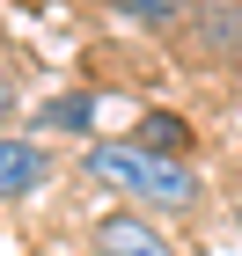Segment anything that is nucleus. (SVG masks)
I'll return each instance as SVG.
<instances>
[{
  "mask_svg": "<svg viewBox=\"0 0 242 256\" xmlns=\"http://www.w3.org/2000/svg\"><path fill=\"white\" fill-rule=\"evenodd\" d=\"M183 30H191V59H205V66L242 59V0H198Z\"/></svg>",
  "mask_w": 242,
  "mask_h": 256,
  "instance_id": "f03ea898",
  "label": "nucleus"
},
{
  "mask_svg": "<svg viewBox=\"0 0 242 256\" xmlns=\"http://www.w3.org/2000/svg\"><path fill=\"white\" fill-rule=\"evenodd\" d=\"M37 124H44V132H88V124H96V88L44 102V110H37Z\"/></svg>",
  "mask_w": 242,
  "mask_h": 256,
  "instance_id": "0eeeda50",
  "label": "nucleus"
},
{
  "mask_svg": "<svg viewBox=\"0 0 242 256\" xmlns=\"http://www.w3.org/2000/svg\"><path fill=\"white\" fill-rule=\"evenodd\" d=\"M44 176H52V154L37 139H22V132L0 139V198L8 205H30V190H44Z\"/></svg>",
  "mask_w": 242,
  "mask_h": 256,
  "instance_id": "20e7f679",
  "label": "nucleus"
},
{
  "mask_svg": "<svg viewBox=\"0 0 242 256\" xmlns=\"http://www.w3.org/2000/svg\"><path fill=\"white\" fill-rule=\"evenodd\" d=\"M125 22H140V30H183L198 0H110Z\"/></svg>",
  "mask_w": 242,
  "mask_h": 256,
  "instance_id": "423d86ee",
  "label": "nucleus"
},
{
  "mask_svg": "<svg viewBox=\"0 0 242 256\" xmlns=\"http://www.w3.org/2000/svg\"><path fill=\"white\" fill-rule=\"evenodd\" d=\"M132 146H147V154H169V161H191L198 132H191L176 110H140V124H132Z\"/></svg>",
  "mask_w": 242,
  "mask_h": 256,
  "instance_id": "39448f33",
  "label": "nucleus"
},
{
  "mask_svg": "<svg viewBox=\"0 0 242 256\" xmlns=\"http://www.w3.org/2000/svg\"><path fill=\"white\" fill-rule=\"evenodd\" d=\"M96 256H176V242L161 234L147 212L118 205V212H103V220H96Z\"/></svg>",
  "mask_w": 242,
  "mask_h": 256,
  "instance_id": "7ed1b4c3",
  "label": "nucleus"
},
{
  "mask_svg": "<svg viewBox=\"0 0 242 256\" xmlns=\"http://www.w3.org/2000/svg\"><path fill=\"white\" fill-rule=\"evenodd\" d=\"M81 176L103 183V190L132 198V205H147V212H198L205 205V176L191 168V161H169V154H147V146H132V139H88L81 146Z\"/></svg>",
  "mask_w": 242,
  "mask_h": 256,
  "instance_id": "f257e3e1",
  "label": "nucleus"
}]
</instances>
